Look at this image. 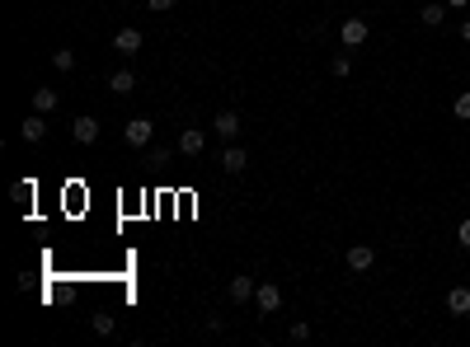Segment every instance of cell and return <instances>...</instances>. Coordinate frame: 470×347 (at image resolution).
I'll return each instance as SVG.
<instances>
[{
	"label": "cell",
	"mask_w": 470,
	"mask_h": 347,
	"mask_svg": "<svg viewBox=\"0 0 470 347\" xmlns=\"http://www.w3.org/2000/svg\"><path fill=\"white\" fill-rule=\"evenodd\" d=\"M151 136H156V123H151V118H132V123L123 127V141H127L132 150L151 146Z\"/></svg>",
	"instance_id": "1"
},
{
	"label": "cell",
	"mask_w": 470,
	"mask_h": 347,
	"mask_svg": "<svg viewBox=\"0 0 470 347\" xmlns=\"http://www.w3.org/2000/svg\"><path fill=\"white\" fill-rule=\"evenodd\" d=\"M254 305H259V314H278L282 310V286H278V281H259V286H254Z\"/></svg>",
	"instance_id": "2"
},
{
	"label": "cell",
	"mask_w": 470,
	"mask_h": 347,
	"mask_svg": "<svg viewBox=\"0 0 470 347\" xmlns=\"http://www.w3.org/2000/svg\"><path fill=\"white\" fill-rule=\"evenodd\" d=\"M43 136H47V113H29V118L19 123V141H29V146H38Z\"/></svg>",
	"instance_id": "3"
},
{
	"label": "cell",
	"mask_w": 470,
	"mask_h": 347,
	"mask_svg": "<svg viewBox=\"0 0 470 347\" xmlns=\"http://www.w3.org/2000/svg\"><path fill=\"white\" fill-rule=\"evenodd\" d=\"M71 136H76L80 146H94V141H99V118H90V113H80L76 123H71Z\"/></svg>",
	"instance_id": "4"
},
{
	"label": "cell",
	"mask_w": 470,
	"mask_h": 347,
	"mask_svg": "<svg viewBox=\"0 0 470 347\" xmlns=\"http://www.w3.org/2000/svg\"><path fill=\"white\" fill-rule=\"evenodd\" d=\"M113 52L136 56L141 52V29H118V33H113Z\"/></svg>",
	"instance_id": "5"
},
{
	"label": "cell",
	"mask_w": 470,
	"mask_h": 347,
	"mask_svg": "<svg viewBox=\"0 0 470 347\" xmlns=\"http://www.w3.org/2000/svg\"><path fill=\"white\" fill-rule=\"evenodd\" d=\"M202 146H207V132L202 127H184L179 132V155H202Z\"/></svg>",
	"instance_id": "6"
},
{
	"label": "cell",
	"mask_w": 470,
	"mask_h": 347,
	"mask_svg": "<svg viewBox=\"0 0 470 347\" xmlns=\"http://www.w3.org/2000/svg\"><path fill=\"white\" fill-rule=\"evenodd\" d=\"M254 286H259L254 277H231L226 281V296H231L235 305H245V301H254Z\"/></svg>",
	"instance_id": "7"
},
{
	"label": "cell",
	"mask_w": 470,
	"mask_h": 347,
	"mask_svg": "<svg viewBox=\"0 0 470 347\" xmlns=\"http://www.w3.org/2000/svg\"><path fill=\"white\" fill-rule=\"evenodd\" d=\"M371 263H376V249H371V244H353V249H348V268H353V272H371Z\"/></svg>",
	"instance_id": "8"
},
{
	"label": "cell",
	"mask_w": 470,
	"mask_h": 347,
	"mask_svg": "<svg viewBox=\"0 0 470 347\" xmlns=\"http://www.w3.org/2000/svg\"><path fill=\"white\" fill-rule=\"evenodd\" d=\"M339 38H344V47H362L367 43V19H344Z\"/></svg>",
	"instance_id": "9"
},
{
	"label": "cell",
	"mask_w": 470,
	"mask_h": 347,
	"mask_svg": "<svg viewBox=\"0 0 470 347\" xmlns=\"http://www.w3.org/2000/svg\"><path fill=\"white\" fill-rule=\"evenodd\" d=\"M447 310L456 314V319H466V314H470V286H451V291H447Z\"/></svg>",
	"instance_id": "10"
},
{
	"label": "cell",
	"mask_w": 470,
	"mask_h": 347,
	"mask_svg": "<svg viewBox=\"0 0 470 347\" xmlns=\"http://www.w3.org/2000/svg\"><path fill=\"white\" fill-rule=\"evenodd\" d=\"M109 90L118 94V99H127V94H136V76H132V71H113V76H109Z\"/></svg>",
	"instance_id": "11"
},
{
	"label": "cell",
	"mask_w": 470,
	"mask_h": 347,
	"mask_svg": "<svg viewBox=\"0 0 470 347\" xmlns=\"http://www.w3.org/2000/svg\"><path fill=\"white\" fill-rule=\"evenodd\" d=\"M216 165L226 169V174H245V165H249V155L240 146H231V150H221V160H216Z\"/></svg>",
	"instance_id": "12"
},
{
	"label": "cell",
	"mask_w": 470,
	"mask_h": 347,
	"mask_svg": "<svg viewBox=\"0 0 470 347\" xmlns=\"http://www.w3.org/2000/svg\"><path fill=\"white\" fill-rule=\"evenodd\" d=\"M216 136H226V141H231V136H240V113H216Z\"/></svg>",
	"instance_id": "13"
},
{
	"label": "cell",
	"mask_w": 470,
	"mask_h": 347,
	"mask_svg": "<svg viewBox=\"0 0 470 347\" xmlns=\"http://www.w3.org/2000/svg\"><path fill=\"white\" fill-rule=\"evenodd\" d=\"M14 202H24V207H29V212H34V197H38V183L34 179H14Z\"/></svg>",
	"instance_id": "14"
},
{
	"label": "cell",
	"mask_w": 470,
	"mask_h": 347,
	"mask_svg": "<svg viewBox=\"0 0 470 347\" xmlns=\"http://www.w3.org/2000/svg\"><path fill=\"white\" fill-rule=\"evenodd\" d=\"M52 108H56V90L38 85V90H34V113H52Z\"/></svg>",
	"instance_id": "15"
},
{
	"label": "cell",
	"mask_w": 470,
	"mask_h": 347,
	"mask_svg": "<svg viewBox=\"0 0 470 347\" xmlns=\"http://www.w3.org/2000/svg\"><path fill=\"white\" fill-rule=\"evenodd\" d=\"M419 19H424V29H437V24L447 19V10H442V5L433 0V5H424V10H419Z\"/></svg>",
	"instance_id": "16"
},
{
	"label": "cell",
	"mask_w": 470,
	"mask_h": 347,
	"mask_svg": "<svg viewBox=\"0 0 470 347\" xmlns=\"http://www.w3.org/2000/svg\"><path fill=\"white\" fill-rule=\"evenodd\" d=\"M451 113H456L461 123H470V90H461V94H456V103H451Z\"/></svg>",
	"instance_id": "17"
},
{
	"label": "cell",
	"mask_w": 470,
	"mask_h": 347,
	"mask_svg": "<svg viewBox=\"0 0 470 347\" xmlns=\"http://www.w3.org/2000/svg\"><path fill=\"white\" fill-rule=\"evenodd\" d=\"M348 71H353V61H348L344 52H339V56H329V76H339V80H344Z\"/></svg>",
	"instance_id": "18"
},
{
	"label": "cell",
	"mask_w": 470,
	"mask_h": 347,
	"mask_svg": "<svg viewBox=\"0 0 470 347\" xmlns=\"http://www.w3.org/2000/svg\"><path fill=\"white\" fill-rule=\"evenodd\" d=\"M52 66H56V71H76V52H66V47H61V52H52Z\"/></svg>",
	"instance_id": "19"
},
{
	"label": "cell",
	"mask_w": 470,
	"mask_h": 347,
	"mask_svg": "<svg viewBox=\"0 0 470 347\" xmlns=\"http://www.w3.org/2000/svg\"><path fill=\"white\" fill-rule=\"evenodd\" d=\"M90 328H94V333H104V338H109V333H113V314H104V310H99V314L90 319Z\"/></svg>",
	"instance_id": "20"
},
{
	"label": "cell",
	"mask_w": 470,
	"mask_h": 347,
	"mask_svg": "<svg viewBox=\"0 0 470 347\" xmlns=\"http://www.w3.org/2000/svg\"><path fill=\"white\" fill-rule=\"evenodd\" d=\"M456 244H461V249H470V221H461V225H456Z\"/></svg>",
	"instance_id": "21"
},
{
	"label": "cell",
	"mask_w": 470,
	"mask_h": 347,
	"mask_svg": "<svg viewBox=\"0 0 470 347\" xmlns=\"http://www.w3.org/2000/svg\"><path fill=\"white\" fill-rule=\"evenodd\" d=\"M311 338V324H291V343H306Z\"/></svg>",
	"instance_id": "22"
},
{
	"label": "cell",
	"mask_w": 470,
	"mask_h": 347,
	"mask_svg": "<svg viewBox=\"0 0 470 347\" xmlns=\"http://www.w3.org/2000/svg\"><path fill=\"white\" fill-rule=\"evenodd\" d=\"M146 5H151V10H156V14H165V10H174L179 0H146Z\"/></svg>",
	"instance_id": "23"
},
{
	"label": "cell",
	"mask_w": 470,
	"mask_h": 347,
	"mask_svg": "<svg viewBox=\"0 0 470 347\" xmlns=\"http://www.w3.org/2000/svg\"><path fill=\"white\" fill-rule=\"evenodd\" d=\"M447 5H451V10H466V5H470V0H447Z\"/></svg>",
	"instance_id": "24"
},
{
	"label": "cell",
	"mask_w": 470,
	"mask_h": 347,
	"mask_svg": "<svg viewBox=\"0 0 470 347\" xmlns=\"http://www.w3.org/2000/svg\"><path fill=\"white\" fill-rule=\"evenodd\" d=\"M461 38H466V43H470V19H466V24H461Z\"/></svg>",
	"instance_id": "25"
},
{
	"label": "cell",
	"mask_w": 470,
	"mask_h": 347,
	"mask_svg": "<svg viewBox=\"0 0 470 347\" xmlns=\"http://www.w3.org/2000/svg\"><path fill=\"white\" fill-rule=\"evenodd\" d=\"M466 132H470V123H466Z\"/></svg>",
	"instance_id": "26"
}]
</instances>
